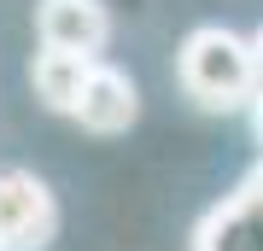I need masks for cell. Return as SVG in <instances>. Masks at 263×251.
Wrapping results in <instances>:
<instances>
[{"instance_id": "1", "label": "cell", "mask_w": 263, "mask_h": 251, "mask_svg": "<svg viewBox=\"0 0 263 251\" xmlns=\"http://www.w3.org/2000/svg\"><path fill=\"white\" fill-rule=\"evenodd\" d=\"M176 76H181L193 105H205V111H240L257 93L252 41L222 29V24H199L176 53Z\"/></svg>"}, {"instance_id": "2", "label": "cell", "mask_w": 263, "mask_h": 251, "mask_svg": "<svg viewBox=\"0 0 263 251\" xmlns=\"http://www.w3.org/2000/svg\"><path fill=\"white\" fill-rule=\"evenodd\" d=\"M59 234V199L29 169H0V245L6 251H47Z\"/></svg>"}, {"instance_id": "3", "label": "cell", "mask_w": 263, "mask_h": 251, "mask_svg": "<svg viewBox=\"0 0 263 251\" xmlns=\"http://www.w3.org/2000/svg\"><path fill=\"white\" fill-rule=\"evenodd\" d=\"M35 29H41V47L100 59V47L111 41V12H105V0H41Z\"/></svg>"}, {"instance_id": "4", "label": "cell", "mask_w": 263, "mask_h": 251, "mask_svg": "<svg viewBox=\"0 0 263 251\" xmlns=\"http://www.w3.org/2000/svg\"><path fill=\"white\" fill-rule=\"evenodd\" d=\"M70 117L88 134H129L135 117H141V88L117 65H94V76H88V88H82V100H76Z\"/></svg>"}, {"instance_id": "5", "label": "cell", "mask_w": 263, "mask_h": 251, "mask_svg": "<svg viewBox=\"0 0 263 251\" xmlns=\"http://www.w3.org/2000/svg\"><path fill=\"white\" fill-rule=\"evenodd\" d=\"M193 251H263V205L252 193H228L205 222L193 228Z\"/></svg>"}, {"instance_id": "6", "label": "cell", "mask_w": 263, "mask_h": 251, "mask_svg": "<svg viewBox=\"0 0 263 251\" xmlns=\"http://www.w3.org/2000/svg\"><path fill=\"white\" fill-rule=\"evenodd\" d=\"M100 59H88V53H59V47H41L35 53V65H29V76H35V100L47 105V111H76V100H82V88H88V76H94Z\"/></svg>"}, {"instance_id": "7", "label": "cell", "mask_w": 263, "mask_h": 251, "mask_svg": "<svg viewBox=\"0 0 263 251\" xmlns=\"http://www.w3.org/2000/svg\"><path fill=\"white\" fill-rule=\"evenodd\" d=\"M252 65H257V88H263V29L252 35Z\"/></svg>"}, {"instance_id": "8", "label": "cell", "mask_w": 263, "mask_h": 251, "mask_svg": "<svg viewBox=\"0 0 263 251\" xmlns=\"http://www.w3.org/2000/svg\"><path fill=\"white\" fill-rule=\"evenodd\" d=\"M252 123H257V140H263V88L252 93Z\"/></svg>"}, {"instance_id": "9", "label": "cell", "mask_w": 263, "mask_h": 251, "mask_svg": "<svg viewBox=\"0 0 263 251\" xmlns=\"http://www.w3.org/2000/svg\"><path fill=\"white\" fill-rule=\"evenodd\" d=\"M246 193H252V199H257V205H263V164H257V176H252V181H246Z\"/></svg>"}, {"instance_id": "10", "label": "cell", "mask_w": 263, "mask_h": 251, "mask_svg": "<svg viewBox=\"0 0 263 251\" xmlns=\"http://www.w3.org/2000/svg\"><path fill=\"white\" fill-rule=\"evenodd\" d=\"M0 251H6V245H0Z\"/></svg>"}]
</instances>
